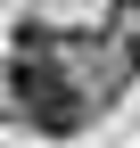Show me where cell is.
I'll return each mask as SVG.
<instances>
[{
    "instance_id": "1",
    "label": "cell",
    "mask_w": 140,
    "mask_h": 148,
    "mask_svg": "<svg viewBox=\"0 0 140 148\" xmlns=\"http://www.w3.org/2000/svg\"><path fill=\"white\" fill-rule=\"evenodd\" d=\"M8 115L25 123V132H41V140H66V132H82V90L66 82V66L49 58L41 41H16V58H8Z\"/></svg>"
},
{
    "instance_id": "2",
    "label": "cell",
    "mask_w": 140,
    "mask_h": 148,
    "mask_svg": "<svg viewBox=\"0 0 140 148\" xmlns=\"http://www.w3.org/2000/svg\"><path fill=\"white\" fill-rule=\"evenodd\" d=\"M132 74H140V33H132Z\"/></svg>"
},
{
    "instance_id": "3",
    "label": "cell",
    "mask_w": 140,
    "mask_h": 148,
    "mask_svg": "<svg viewBox=\"0 0 140 148\" xmlns=\"http://www.w3.org/2000/svg\"><path fill=\"white\" fill-rule=\"evenodd\" d=\"M124 8H140V0H124Z\"/></svg>"
}]
</instances>
